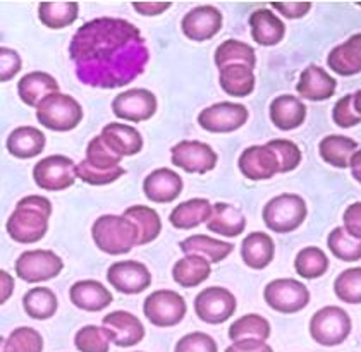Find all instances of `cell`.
Returning a JSON list of instances; mask_svg holds the SVG:
<instances>
[{"instance_id": "cell-35", "label": "cell", "mask_w": 361, "mask_h": 352, "mask_svg": "<svg viewBox=\"0 0 361 352\" xmlns=\"http://www.w3.org/2000/svg\"><path fill=\"white\" fill-rule=\"evenodd\" d=\"M80 15V4L78 2H40L38 6V18L47 28L61 30L73 25Z\"/></svg>"}, {"instance_id": "cell-14", "label": "cell", "mask_w": 361, "mask_h": 352, "mask_svg": "<svg viewBox=\"0 0 361 352\" xmlns=\"http://www.w3.org/2000/svg\"><path fill=\"white\" fill-rule=\"evenodd\" d=\"M239 170L250 181H267L276 174H282L281 160L277 151L269 143L260 146H250L239 156Z\"/></svg>"}, {"instance_id": "cell-36", "label": "cell", "mask_w": 361, "mask_h": 352, "mask_svg": "<svg viewBox=\"0 0 361 352\" xmlns=\"http://www.w3.org/2000/svg\"><path fill=\"white\" fill-rule=\"evenodd\" d=\"M124 217L129 218V220L136 225V229H138L140 246L150 244L152 241H155L157 237H159L160 230H162V220H160L159 213L153 208H150V206H129V208L124 211Z\"/></svg>"}, {"instance_id": "cell-27", "label": "cell", "mask_w": 361, "mask_h": 352, "mask_svg": "<svg viewBox=\"0 0 361 352\" xmlns=\"http://www.w3.org/2000/svg\"><path fill=\"white\" fill-rule=\"evenodd\" d=\"M45 134L33 126H21L7 136L6 148L16 158L28 160L38 156L45 148Z\"/></svg>"}, {"instance_id": "cell-55", "label": "cell", "mask_w": 361, "mask_h": 352, "mask_svg": "<svg viewBox=\"0 0 361 352\" xmlns=\"http://www.w3.org/2000/svg\"><path fill=\"white\" fill-rule=\"evenodd\" d=\"M14 291V279L6 272L0 270V303H6Z\"/></svg>"}, {"instance_id": "cell-47", "label": "cell", "mask_w": 361, "mask_h": 352, "mask_svg": "<svg viewBox=\"0 0 361 352\" xmlns=\"http://www.w3.org/2000/svg\"><path fill=\"white\" fill-rule=\"evenodd\" d=\"M270 146L277 151L279 160H281L282 174L286 172H291L300 165L301 162V150L298 148L296 143L289 139H272L269 141Z\"/></svg>"}, {"instance_id": "cell-32", "label": "cell", "mask_w": 361, "mask_h": 352, "mask_svg": "<svg viewBox=\"0 0 361 352\" xmlns=\"http://www.w3.org/2000/svg\"><path fill=\"white\" fill-rule=\"evenodd\" d=\"M180 251L186 254H198L209 260L210 263H219V261L226 260L231 253L234 251L233 242H224L219 239H212L205 234H198V236H191L183 242H179Z\"/></svg>"}, {"instance_id": "cell-13", "label": "cell", "mask_w": 361, "mask_h": 352, "mask_svg": "<svg viewBox=\"0 0 361 352\" xmlns=\"http://www.w3.org/2000/svg\"><path fill=\"white\" fill-rule=\"evenodd\" d=\"M171 160L176 167L188 174H207L215 169L219 158L210 144L186 139L172 146Z\"/></svg>"}, {"instance_id": "cell-5", "label": "cell", "mask_w": 361, "mask_h": 352, "mask_svg": "<svg viewBox=\"0 0 361 352\" xmlns=\"http://www.w3.org/2000/svg\"><path fill=\"white\" fill-rule=\"evenodd\" d=\"M308 215L306 201L300 194L284 193L272 198L264 206V222L267 229L279 234H288L303 225Z\"/></svg>"}, {"instance_id": "cell-53", "label": "cell", "mask_w": 361, "mask_h": 352, "mask_svg": "<svg viewBox=\"0 0 361 352\" xmlns=\"http://www.w3.org/2000/svg\"><path fill=\"white\" fill-rule=\"evenodd\" d=\"M226 352H274L265 340H238L227 347Z\"/></svg>"}, {"instance_id": "cell-4", "label": "cell", "mask_w": 361, "mask_h": 352, "mask_svg": "<svg viewBox=\"0 0 361 352\" xmlns=\"http://www.w3.org/2000/svg\"><path fill=\"white\" fill-rule=\"evenodd\" d=\"M83 119V108L71 95L57 92L38 105L37 120L49 131L68 132L78 127Z\"/></svg>"}, {"instance_id": "cell-29", "label": "cell", "mask_w": 361, "mask_h": 352, "mask_svg": "<svg viewBox=\"0 0 361 352\" xmlns=\"http://www.w3.org/2000/svg\"><path fill=\"white\" fill-rule=\"evenodd\" d=\"M276 246L272 237L265 232H251L241 244L243 261L253 270H264L272 263Z\"/></svg>"}, {"instance_id": "cell-17", "label": "cell", "mask_w": 361, "mask_h": 352, "mask_svg": "<svg viewBox=\"0 0 361 352\" xmlns=\"http://www.w3.org/2000/svg\"><path fill=\"white\" fill-rule=\"evenodd\" d=\"M184 37L193 42H207L222 30V13L214 6H200L184 14L180 21Z\"/></svg>"}, {"instance_id": "cell-33", "label": "cell", "mask_w": 361, "mask_h": 352, "mask_svg": "<svg viewBox=\"0 0 361 352\" xmlns=\"http://www.w3.org/2000/svg\"><path fill=\"white\" fill-rule=\"evenodd\" d=\"M221 76H219V83L221 88L227 95L243 99L253 93L255 89V74L253 68L245 64H231L226 68L219 69Z\"/></svg>"}, {"instance_id": "cell-6", "label": "cell", "mask_w": 361, "mask_h": 352, "mask_svg": "<svg viewBox=\"0 0 361 352\" xmlns=\"http://www.w3.org/2000/svg\"><path fill=\"white\" fill-rule=\"evenodd\" d=\"M349 334H351V318L343 308L325 306L312 316L310 335L320 346H339L349 337Z\"/></svg>"}, {"instance_id": "cell-12", "label": "cell", "mask_w": 361, "mask_h": 352, "mask_svg": "<svg viewBox=\"0 0 361 352\" xmlns=\"http://www.w3.org/2000/svg\"><path fill=\"white\" fill-rule=\"evenodd\" d=\"M248 117V108L245 105L221 101V103L203 108L198 115V124L200 127L209 132L226 134V132H234L245 126Z\"/></svg>"}, {"instance_id": "cell-7", "label": "cell", "mask_w": 361, "mask_h": 352, "mask_svg": "<svg viewBox=\"0 0 361 352\" xmlns=\"http://www.w3.org/2000/svg\"><path fill=\"white\" fill-rule=\"evenodd\" d=\"M143 313L148 322L155 327H174L186 316V301L178 292L162 289V291L152 292L145 299Z\"/></svg>"}, {"instance_id": "cell-24", "label": "cell", "mask_w": 361, "mask_h": 352, "mask_svg": "<svg viewBox=\"0 0 361 352\" xmlns=\"http://www.w3.org/2000/svg\"><path fill=\"white\" fill-rule=\"evenodd\" d=\"M306 119V105L294 95H281L270 103V120L281 131H293Z\"/></svg>"}, {"instance_id": "cell-41", "label": "cell", "mask_w": 361, "mask_h": 352, "mask_svg": "<svg viewBox=\"0 0 361 352\" xmlns=\"http://www.w3.org/2000/svg\"><path fill=\"white\" fill-rule=\"evenodd\" d=\"M329 249L336 258L343 261L361 260V239H356L344 227H336L327 239Z\"/></svg>"}, {"instance_id": "cell-9", "label": "cell", "mask_w": 361, "mask_h": 352, "mask_svg": "<svg viewBox=\"0 0 361 352\" xmlns=\"http://www.w3.org/2000/svg\"><path fill=\"white\" fill-rule=\"evenodd\" d=\"M78 165L64 155H50L33 169V179L45 191H64L76 182Z\"/></svg>"}, {"instance_id": "cell-1", "label": "cell", "mask_w": 361, "mask_h": 352, "mask_svg": "<svg viewBox=\"0 0 361 352\" xmlns=\"http://www.w3.org/2000/svg\"><path fill=\"white\" fill-rule=\"evenodd\" d=\"M69 57L81 83L116 89L133 83L145 73L150 52L133 23L121 18H97L74 33Z\"/></svg>"}, {"instance_id": "cell-11", "label": "cell", "mask_w": 361, "mask_h": 352, "mask_svg": "<svg viewBox=\"0 0 361 352\" xmlns=\"http://www.w3.org/2000/svg\"><path fill=\"white\" fill-rule=\"evenodd\" d=\"M236 297L227 289L209 287L195 297V311L202 322L209 325H221L231 318L236 311Z\"/></svg>"}, {"instance_id": "cell-30", "label": "cell", "mask_w": 361, "mask_h": 352, "mask_svg": "<svg viewBox=\"0 0 361 352\" xmlns=\"http://www.w3.org/2000/svg\"><path fill=\"white\" fill-rule=\"evenodd\" d=\"M207 229L224 237H238L246 229V218L234 205L215 203Z\"/></svg>"}, {"instance_id": "cell-26", "label": "cell", "mask_w": 361, "mask_h": 352, "mask_svg": "<svg viewBox=\"0 0 361 352\" xmlns=\"http://www.w3.org/2000/svg\"><path fill=\"white\" fill-rule=\"evenodd\" d=\"M250 28L253 40L262 46H274L282 42L286 26L270 9H258L250 15Z\"/></svg>"}, {"instance_id": "cell-18", "label": "cell", "mask_w": 361, "mask_h": 352, "mask_svg": "<svg viewBox=\"0 0 361 352\" xmlns=\"http://www.w3.org/2000/svg\"><path fill=\"white\" fill-rule=\"evenodd\" d=\"M104 327L111 334L112 344L117 347H133L145 337V327L138 316L128 311L109 313L104 318Z\"/></svg>"}, {"instance_id": "cell-34", "label": "cell", "mask_w": 361, "mask_h": 352, "mask_svg": "<svg viewBox=\"0 0 361 352\" xmlns=\"http://www.w3.org/2000/svg\"><path fill=\"white\" fill-rule=\"evenodd\" d=\"M210 261L198 254H188L172 268V279L180 287H196L210 277Z\"/></svg>"}, {"instance_id": "cell-22", "label": "cell", "mask_w": 361, "mask_h": 352, "mask_svg": "<svg viewBox=\"0 0 361 352\" xmlns=\"http://www.w3.org/2000/svg\"><path fill=\"white\" fill-rule=\"evenodd\" d=\"M71 303L83 311L97 313L112 304V294L105 285L97 280H81L69 289Z\"/></svg>"}, {"instance_id": "cell-19", "label": "cell", "mask_w": 361, "mask_h": 352, "mask_svg": "<svg viewBox=\"0 0 361 352\" xmlns=\"http://www.w3.org/2000/svg\"><path fill=\"white\" fill-rule=\"evenodd\" d=\"M337 88L336 77H332L324 68L315 64H310L301 73L300 83L296 86V92L301 99L310 101H324L334 96Z\"/></svg>"}, {"instance_id": "cell-39", "label": "cell", "mask_w": 361, "mask_h": 352, "mask_svg": "<svg viewBox=\"0 0 361 352\" xmlns=\"http://www.w3.org/2000/svg\"><path fill=\"white\" fill-rule=\"evenodd\" d=\"M270 337V323L269 320L260 315H245L236 320L229 328V339L233 342L238 340H267Z\"/></svg>"}, {"instance_id": "cell-48", "label": "cell", "mask_w": 361, "mask_h": 352, "mask_svg": "<svg viewBox=\"0 0 361 352\" xmlns=\"http://www.w3.org/2000/svg\"><path fill=\"white\" fill-rule=\"evenodd\" d=\"M174 352H217V342L205 332H193L176 344Z\"/></svg>"}, {"instance_id": "cell-38", "label": "cell", "mask_w": 361, "mask_h": 352, "mask_svg": "<svg viewBox=\"0 0 361 352\" xmlns=\"http://www.w3.org/2000/svg\"><path fill=\"white\" fill-rule=\"evenodd\" d=\"M214 61L219 69L226 68V65H231V64H245L255 69L257 56H255L253 46H250L248 43L231 38V40H226L217 46Z\"/></svg>"}, {"instance_id": "cell-20", "label": "cell", "mask_w": 361, "mask_h": 352, "mask_svg": "<svg viewBox=\"0 0 361 352\" xmlns=\"http://www.w3.org/2000/svg\"><path fill=\"white\" fill-rule=\"evenodd\" d=\"M183 179L171 169H157L143 181V193L153 203H171L179 198Z\"/></svg>"}, {"instance_id": "cell-57", "label": "cell", "mask_w": 361, "mask_h": 352, "mask_svg": "<svg viewBox=\"0 0 361 352\" xmlns=\"http://www.w3.org/2000/svg\"><path fill=\"white\" fill-rule=\"evenodd\" d=\"M353 107H355V112L361 117V89L353 95Z\"/></svg>"}, {"instance_id": "cell-45", "label": "cell", "mask_w": 361, "mask_h": 352, "mask_svg": "<svg viewBox=\"0 0 361 352\" xmlns=\"http://www.w3.org/2000/svg\"><path fill=\"white\" fill-rule=\"evenodd\" d=\"M121 160L123 158L114 153L111 148L102 141L100 134L88 143V148H86V162L90 165L97 167L100 170H112L116 167H119Z\"/></svg>"}, {"instance_id": "cell-44", "label": "cell", "mask_w": 361, "mask_h": 352, "mask_svg": "<svg viewBox=\"0 0 361 352\" xmlns=\"http://www.w3.org/2000/svg\"><path fill=\"white\" fill-rule=\"evenodd\" d=\"M334 292L343 303L361 304V268H349L334 282Z\"/></svg>"}, {"instance_id": "cell-51", "label": "cell", "mask_w": 361, "mask_h": 352, "mask_svg": "<svg viewBox=\"0 0 361 352\" xmlns=\"http://www.w3.org/2000/svg\"><path fill=\"white\" fill-rule=\"evenodd\" d=\"M344 229L356 239H361V201L349 205L343 215Z\"/></svg>"}, {"instance_id": "cell-50", "label": "cell", "mask_w": 361, "mask_h": 352, "mask_svg": "<svg viewBox=\"0 0 361 352\" xmlns=\"http://www.w3.org/2000/svg\"><path fill=\"white\" fill-rule=\"evenodd\" d=\"M23 68L21 56L13 49L0 46V81H11Z\"/></svg>"}, {"instance_id": "cell-10", "label": "cell", "mask_w": 361, "mask_h": 352, "mask_svg": "<svg viewBox=\"0 0 361 352\" xmlns=\"http://www.w3.org/2000/svg\"><path fill=\"white\" fill-rule=\"evenodd\" d=\"M264 297L274 311L289 315L308 306L310 291L305 284L294 279H277L267 284Z\"/></svg>"}, {"instance_id": "cell-37", "label": "cell", "mask_w": 361, "mask_h": 352, "mask_svg": "<svg viewBox=\"0 0 361 352\" xmlns=\"http://www.w3.org/2000/svg\"><path fill=\"white\" fill-rule=\"evenodd\" d=\"M23 308L33 320H49L57 313V296L49 287H33L23 297Z\"/></svg>"}, {"instance_id": "cell-23", "label": "cell", "mask_w": 361, "mask_h": 352, "mask_svg": "<svg viewBox=\"0 0 361 352\" xmlns=\"http://www.w3.org/2000/svg\"><path fill=\"white\" fill-rule=\"evenodd\" d=\"M59 92V83L54 76L43 70H35L23 76L18 83L19 99L28 107L38 108V105L52 93Z\"/></svg>"}, {"instance_id": "cell-3", "label": "cell", "mask_w": 361, "mask_h": 352, "mask_svg": "<svg viewBox=\"0 0 361 352\" xmlns=\"http://www.w3.org/2000/svg\"><path fill=\"white\" fill-rule=\"evenodd\" d=\"M92 237L102 253L119 256L138 244L140 232L124 215H102L92 227Z\"/></svg>"}, {"instance_id": "cell-25", "label": "cell", "mask_w": 361, "mask_h": 352, "mask_svg": "<svg viewBox=\"0 0 361 352\" xmlns=\"http://www.w3.org/2000/svg\"><path fill=\"white\" fill-rule=\"evenodd\" d=\"M327 64L339 76H355L361 73V33L353 34L343 45L331 50Z\"/></svg>"}, {"instance_id": "cell-54", "label": "cell", "mask_w": 361, "mask_h": 352, "mask_svg": "<svg viewBox=\"0 0 361 352\" xmlns=\"http://www.w3.org/2000/svg\"><path fill=\"white\" fill-rule=\"evenodd\" d=\"M171 2H133L135 11L141 15H159L171 9Z\"/></svg>"}, {"instance_id": "cell-42", "label": "cell", "mask_w": 361, "mask_h": 352, "mask_svg": "<svg viewBox=\"0 0 361 352\" xmlns=\"http://www.w3.org/2000/svg\"><path fill=\"white\" fill-rule=\"evenodd\" d=\"M111 342L112 339L107 328L95 325L80 328L74 337V346L80 352H109Z\"/></svg>"}, {"instance_id": "cell-40", "label": "cell", "mask_w": 361, "mask_h": 352, "mask_svg": "<svg viewBox=\"0 0 361 352\" xmlns=\"http://www.w3.org/2000/svg\"><path fill=\"white\" fill-rule=\"evenodd\" d=\"M294 268H296L298 275L303 279H319L329 270V258L317 246H308L298 253L296 260H294Z\"/></svg>"}, {"instance_id": "cell-49", "label": "cell", "mask_w": 361, "mask_h": 352, "mask_svg": "<svg viewBox=\"0 0 361 352\" xmlns=\"http://www.w3.org/2000/svg\"><path fill=\"white\" fill-rule=\"evenodd\" d=\"M332 119L337 126L343 129L358 126L361 122V117L355 112V107H353V95L343 96V99L337 101L332 111Z\"/></svg>"}, {"instance_id": "cell-56", "label": "cell", "mask_w": 361, "mask_h": 352, "mask_svg": "<svg viewBox=\"0 0 361 352\" xmlns=\"http://www.w3.org/2000/svg\"><path fill=\"white\" fill-rule=\"evenodd\" d=\"M349 167H351V174L353 177L356 179L361 184V148L358 151H356L355 155H353L351 158V163H349Z\"/></svg>"}, {"instance_id": "cell-15", "label": "cell", "mask_w": 361, "mask_h": 352, "mask_svg": "<svg viewBox=\"0 0 361 352\" xmlns=\"http://www.w3.org/2000/svg\"><path fill=\"white\" fill-rule=\"evenodd\" d=\"M112 112L117 119L129 122H143L157 112V96L150 89L133 88L119 93L112 101Z\"/></svg>"}, {"instance_id": "cell-46", "label": "cell", "mask_w": 361, "mask_h": 352, "mask_svg": "<svg viewBox=\"0 0 361 352\" xmlns=\"http://www.w3.org/2000/svg\"><path fill=\"white\" fill-rule=\"evenodd\" d=\"M124 174L126 170L123 167H116L112 170H100L97 167L90 165L86 160L78 165V177L86 184H92V186H105V184H111L119 177H123Z\"/></svg>"}, {"instance_id": "cell-2", "label": "cell", "mask_w": 361, "mask_h": 352, "mask_svg": "<svg viewBox=\"0 0 361 352\" xmlns=\"http://www.w3.org/2000/svg\"><path fill=\"white\" fill-rule=\"evenodd\" d=\"M52 215L50 199L38 196L23 198L16 210L7 218L6 230L19 244H33L42 241L49 230V218Z\"/></svg>"}, {"instance_id": "cell-8", "label": "cell", "mask_w": 361, "mask_h": 352, "mask_svg": "<svg viewBox=\"0 0 361 352\" xmlns=\"http://www.w3.org/2000/svg\"><path fill=\"white\" fill-rule=\"evenodd\" d=\"M64 268V261L49 249H33L23 253L16 260V273L28 284H40L56 279Z\"/></svg>"}, {"instance_id": "cell-31", "label": "cell", "mask_w": 361, "mask_h": 352, "mask_svg": "<svg viewBox=\"0 0 361 352\" xmlns=\"http://www.w3.org/2000/svg\"><path fill=\"white\" fill-rule=\"evenodd\" d=\"M356 151H358V143L343 134L325 136L319 144L322 160L336 169H348Z\"/></svg>"}, {"instance_id": "cell-43", "label": "cell", "mask_w": 361, "mask_h": 352, "mask_svg": "<svg viewBox=\"0 0 361 352\" xmlns=\"http://www.w3.org/2000/svg\"><path fill=\"white\" fill-rule=\"evenodd\" d=\"M2 352H43V337L31 327H19L2 340Z\"/></svg>"}, {"instance_id": "cell-28", "label": "cell", "mask_w": 361, "mask_h": 352, "mask_svg": "<svg viewBox=\"0 0 361 352\" xmlns=\"http://www.w3.org/2000/svg\"><path fill=\"white\" fill-rule=\"evenodd\" d=\"M214 206L210 205L209 199L195 198L190 201L179 203L172 213L169 215V222L174 229L180 230H190L195 227L202 225L203 222H209L212 217Z\"/></svg>"}, {"instance_id": "cell-21", "label": "cell", "mask_w": 361, "mask_h": 352, "mask_svg": "<svg viewBox=\"0 0 361 352\" xmlns=\"http://www.w3.org/2000/svg\"><path fill=\"white\" fill-rule=\"evenodd\" d=\"M100 138L121 158L123 156H133L143 150V136L140 134L138 129L128 126V124H107L102 129Z\"/></svg>"}, {"instance_id": "cell-16", "label": "cell", "mask_w": 361, "mask_h": 352, "mask_svg": "<svg viewBox=\"0 0 361 352\" xmlns=\"http://www.w3.org/2000/svg\"><path fill=\"white\" fill-rule=\"evenodd\" d=\"M109 284L121 294H140L150 287L152 275L143 263L135 260L116 261L107 272Z\"/></svg>"}, {"instance_id": "cell-52", "label": "cell", "mask_w": 361, "mask_h": 352, "mask_svg": "<svg viewBox=\"0 0 361 352\" xmlns=\"http://www.w3.org/2000/svg\"><path fill=\"white\" fill-rule=\"evenodd\" d=\"M270 6L277 9L284 18L300 19L310 13L312 4L310 2H272Z\"/></svg>"}]
</instances>
